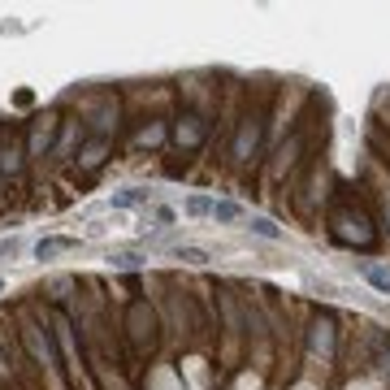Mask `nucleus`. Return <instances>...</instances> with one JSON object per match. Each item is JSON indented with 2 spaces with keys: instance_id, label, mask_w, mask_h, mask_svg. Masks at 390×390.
<instances>
[{
  "instance_id": "obj_1",
  "label": "nucleus",
  "mask_w": 390,
  "mask_h": 390,
  "mask_svg": "<svg viewBox=\"0 0 390 390\" xmlns=\"http://www.w3.org/2000/svg\"><path fill=\"white\" fill-rule=\"evenodd\" d=\"M48 325H52V343H57V360H61V369H66L70 386H74V390H96V381H91V369H87V356H83V334H78L74 317H70L66 308H52V312H48Z\"/></svg>"
},
{
  "instance_id": "obj_2",
  "label": "nucleus",
  "mask_w": 390,
  "mask_h": 390,
  "mask_svg": "<svg viewBox=\"0 0 390 390\" xmlns=\"http://www.w3.org/2000/svg\"><path fill=\"white\" fill-rule=\"evenodd\" d=\"M74 113L83 118L87 135H96V139H118V130H122V96H118V91L83 96V100L74 104Z\"/></svg>"
},
{
  "instance_id": "obj_3",
  "label": "nucleus",
  "mask_w": 390,
  "mask_h": 390,
  "mask_svg": "<svg viewBox=\"0 0 390 390\" xmlns=\"http://www.w3.org/2000/svg\"><path fill=\"white\" fill-rule=\"evenodd\" d=\"M265 122H269V113H265V104H256V108H243L239 113V122H235V135H230V160L235 165H256L260 160V152H265Z\"/></svg>"
},
{
  "instance_id": "obj_4",
  "label": "nucleus",
  "mask_w": 390,
  "mask_h": 390,
  "mask_svg": "<svg viewBox=\"0 0 390 390\" xmlns=\"http://www.w3.org/2000/svg\"><path fill=\"white\" fill-rule=\"evenodd\" d=\"M377 221L364 212V208H347V204H334L329 208V235L339 239V243H347V247H373L377 243Z\"/></svg>"
},
{
  "instance_id": "obj_5",
  "label": "nucleus",
  "mask_w": 390,
  "mask_h": 390,
  "mask_svg": "<svg viewBox=\"0 0 390 390\" xmlns=\"http://www.w3.org/2000/svg\"><path fill=\"white\" fill-rule=\"evenodd\" d=\"M122 329H126V339H130L143 356H152L156 343H160V321H156V312H152V304H148L143 295L126 304V321H122Z\"/></svg>"
},
{
  "instance_id": "obj_6",
  "label": "nucleus",
  "mask_w": 390,
  "mask_h": 390,
  "mask_svg": "<svg viewBox=\"0 0 390 390\" xmlns=\"http://www.w3.org/2000/svg\"><path fill=\"white\" fill-rule=\"evenodd\" d=\"M57 130H61V108H48V113H35L26 122V160L43 165L57 148Z\"/></svg>"
},
{
  "instance_id": "obj_7",
  "label": "nucleus",
  "mask_w": 390,
  "mask_h": 390,
  "mask_svg": "<svg viewBox=\"0 0 390 390\" xmlns=\"http://www.w3.org/2000/svg\"><path fill=\"white\" fill-rule=\"evenodd\" d=\"M26 135L0 118V178H9V183H22L26 178Z\"/></svg>"
},
{
  "instance_id": "obj_8",
  "label": "nucleus",
  "mask_w": 390,
  "mask_h": 390,
  "mask_svg": "<svg viewBox=\"0 0 390 390\" xmlns=\"http://www.w3.org/2000/svg\"><path fill=\"white\" fill-rule=\"evenodd\" d=\"M208 130H212V122H208L204 108L183 104V108H178V118H174V126H170V139H174L183 152H200V148L208 143Z\"/></svg>"
},
{
  "instance_id": "obj_9",
  "label": "nucleus",
  "mask_w": 390,
  "mask_h": 390,
  "mask_svg": "<svg viewBox=\"0 0 390 390\" xmlns=\"http://www.w3.org/2000/svg\"><path fill=\"white\" fill-rule=\"evenodd\" d=\"M83 139H87V126H83V118L78 113H61V130H57V148H52V165H74V156H78V148H83Z\"/></svg>"
},
{
  "instance_id": "obj_10",
  "label": "nucleus",
  "mask_w": 390,
  "mask_h": 390,
  "mask_svg": "<svg viewBox=\"0 0 390 390\" xmlns=\"http://www.w3.org/2000/svg\"><path fill=\"white\" fill-rule=\"evenodd\" d=\"M113 143H118V139H96V135H87V139H83V148H78V156H74V170H78V174H87V178H91V174H100L104 165L113 160Z\"/></svg>"
},
{
  "instance_id": "obj_11",
  "label": "nucleus",
  "mask_w": 390,
  "mask_h": 390,
  "mask_svg": "<svg viewBox=\"0 0 390 390\" xmlns=\"http://www.w3.org/2000/svg\"><path fill=\"white\" fill-rule=\"evenodd\" d=\"M334 339H339V325H334V317H317L312 329H308V351L321 356V360H334Z\"/></svg>"
},
{
  "instance_id": "obj_12",
  "label": "nucleus",
  "mask_w": 390,
  "mask_h": 390,
  "mask_svg": "<svg viewBox=\"0 0 390 390\" xmlns=\"http://www.w3.org/2000/svg\"><path fill=\"white\" fill-rule=\"evenodd\" d=\"M165 143H170V126H165V118H148V122H139L135 126V135H130V148H165Z\"/></svg>"
},
{
  "instance_id": "obj_13",
  "label": "nucleus",
  "mask_w": 390,
  "mask_h": 390,
  "mask_svg": "<svg viewBox=\"0 0 390 390\" xmlns=\"http://www.w3.org/2000/svg\"><path fill=\"white\" fill-rule=\"evenodd\" d=\"M83 243L74 239V235H48V239H39L35 243V260H57V256H66V252H78Z\"/></svg>"
},
{
  "instance_id": "obj_14",
  "label": "nucleus",
  "mask_w": 390,
  "mask_h": 390,
  "mask_svg": "<svg viewBox=\"0 0 390 390\" xmlns=\"http://www.w3.org/2000/svg\"><path fill=\"white\" fill-rule=\"evenodd\" d=\"M108 204L113 208H143V204H152V191L148 187H122V191H113Z\"/></svg>"
},
{
  "instance_id": "obj_15",
  "label": "nucleus",
  "mask_w": 390,
  "mask_h": 390,
  "mask_svg": "<svg viewBox=\"0 0 390 390\" xmlns=\"http://www.w3.org/2000/svg\"><path fill=\"white\" fill-rule=\"evenodd\" d=\"M360 273L369 277V287H373V291L390 295V269H386V265H373V260H360Z\"/></svg>"
},
{
  "instance_id": "obj_16",
  "label": "nucleus",
  "mask_w": 390,
  "mask_h": 390,
  "mask_svg": "<svg viewBox=\"0 0 390 390\" xmlns=\"http://www.w3.org/2000/svg\"><path fill=\"white\" fill-rule=\"evenodd\" d=\"M247 230H252L256 239H269V243L282 239V226H277L273 217H247Z\"/></svg>"
},
{
  "instance_id": "obj_17",
  "label": "nucleus",
  "mask_w": 390,
  "mask_h": 390,
  "mask_svg": "<svg viewBox=\"0 0 390 390\" xmlns=\"http://www.w3.org/2000/svg\"><path fill=\"white\" fill-rule=\"evenodd\" d=\"M108 265L122 269V273H135V269L148 265V256H143V252H108Z\"/></svg>"
},
{
  "instance_id": "obj_18",
  "label": "nucleus",
  "mask_w": 390,
  "mask_h": 390,
  "mask_svg": "<svg viewBox=\"0 0 390 390\" xmlns=\"http://www.w3.org/2000/svg\"><path fill=\"white\" fill-rule=\"evenodd\" d=\"M373 364L390 381V334H377V339H373Z\"/></svg>"
},
{
  "instance_id": "obj_19",
  "label": "nucleus",
  "mask_w": 390,
  "mask_h": 390,
  "mask_svg": "<svg viewBox=\"0 0 390 390\" xmlns=\"http://www.w3.org/2000/svg\"><path fill=\"white\" fill-rule=\"evenodd\" d=\"M174 260H183V265H208V260H212V252H208V247L178 243V247H174Z\"/></svg>"
},
{
  "instance_id": "obj_20",
  "label": "nucleus",
  "mask_w": 390,
  "mask_h": 390,
  "mask_svg": "<svg viewBox=\"0 0 390 390\" xmlns=\"http://www.w3.org/2000/svg\"><path fill=\"white\" fill-rule=\"evenodd\" d=\"M239 217H243V208L235 200H217L212 204V221H221V226H230V221H239Z\"/></svg>"
},
{
  "instance_id": "obj_21",
  "label": "nucleus",
  "mask_w": 390,
  "mask_h": 390,
  "mask_svg": "<svg viewBox=\"0 0 390 390\" xmlns=\"http://www.w3.org/2000/svg\"><path fill=\"white\" fill-rule=\"evenodd\" d=\"M212 204H217V200H208V195H187L183 212H187V217H212Z\"/></svg>"
},
{
  "instance_id": "obj_22",
  "label": "nucleus",
  "mask_w": 390,
  "mask_h": 390,
  "mask_svg": "<svg viewBox=\"0 0 390 390\" xmlns=\"http://www.w3.org/2000/svg\"><path fill=\"white\" fill-rule=\"evenodd\" d=\"M14 377H18V364L9 360V351L0 347V390H9L14 386Z\"/></svg>"
},
{
  "instance_id": "obj_23",
  "label": "nucleus",
  "mask_w": 390,
  "mask_h": 390,
  "mask_svg": "<svg viewBox=\"0 0 390 390\" xmlns=\"http://www.w3.org/2000/svg\"><path fill=\"white\" fill-rule=\"evenodd\" d=\"M18 247H22L18 239H0V260H14V256H18Z\"/></svg>"
},
{
  "instance_id": "obj_24",
  "label": "nucleus",
  "mask_w": 390,
  "mask_h": 390,
  "mask_svg": "<svg viewBox=\"0 0 390 390\" xmlns=\"http://www.w3.org/2000/svg\"><path fill=\"white\" fill-rule=\"evenodd\" d=\"M0 291H5V282H0Z\"/></svg>"
}]
</instances>
